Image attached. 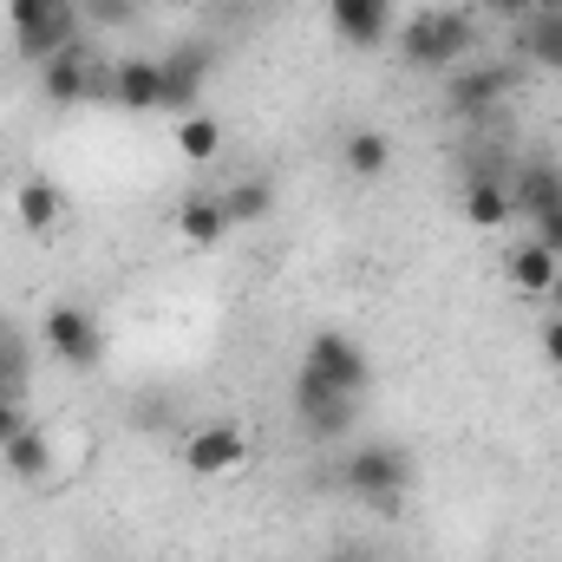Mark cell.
<instances>
[{
	"label": "cell",
	"mask_w": 562,
	"mask_h": 562,
	"mask_svg": "<svg viewBox=\"0 0 562 562\" xmlns=\"http://www.w3.org/2000/svg\"><path fill=\"white\" fill-rule=\"evenodd\" d=\"M393 46L413 72H458L477 53V7H419L393 26Z\"/></svg>",
	"instance_id": "obj_1"
},
{
	"label": "cell",
	"mask_w": 562,
	"mask_h": 562,
	"mask_svg": "<svg viewBox=\"0 0 562 562\" xmlns=\"http://www.w3.org/2000/svg\"><path fill=\"white\" fill-rule=\"evenodd\" d=\"M340 491L367 510H400L413 497V451L400 438H360L340 458Z\"/></svg>",
	"instance_id": "obj_2"
},
{
	"label": "cell",
	"mask_w": 562,
	"mask_h": 562,
	"mask_svg": "<svg viewBox=\"0 0 562 562\" xmlns=\"http://www.w3.org/2000/svg\"><path fill=\"white\" fill-rule=\"evenodd\" d=\"M7 20H13L20 59H33V66H46L53 53L86 40V7L79 0H7Z\"/></svg>",
	"instance_id": "obj_3"
},
{
	"label": "cell",
	"mask_w": 562,
	"mask_h": 562,
	"mask_svg": "<svg viewBox=\"0 0 562 562\" xmlns=\"http://www.w3.org/2000/svg\"><path fill=\"white\" fill-rule=\"evenodd\" d=\"M40 347H46L59 367L92 373V367L105 360V327H99V314H92V307L59 301V307H46V321H40Z\"/></svg>",
	"instance_id": "obj_4"
},
{
	"label": "cell",
	"mask_w": 562,
	"mask_h": 562,
	"mask_svg": "<svg viewBox=\"0 0 562 562\" xmlns=\"http://www.w3.org/2000/svg\"><path fill=\"white\" fill-rule=\"evenodd\" d=\"M301 373H314V380H327L334 393H353V400H367V386H373V360H367L360 340L340 334V327H321V334L307 340Z\"/></svg>",
	"instance_id": "obj_5"
},
{
	"label": "cell",
	"mask_w": 562,
	"mask_h": 562,
	"mask_svg": "<svg viewBox=\"0 0 562 562\" xmlns=\"http://www.w3.org/2000/svg\"><path fill=\"white\" fill-rule=\"evenodd\" d=\"M294 419H301V431H307L314 445H340V438H353V425H360V400H353V393H334V386L314 380V373H294Z\"/></svg>",
	"instance_id": "obj_6"
},
{
	"label": "cell",
	"mask_w": 562,
	"mask_h": 562,
	"mask_svg": "<svg viewBox=\"0 0 562 562\" xmlns=\"http://www.w3.org/2000/svg\"><path fill=\"white\" fill-rule=\"evenodd\" d=\"M105 72H112V66H99L92 46L79 40V46L53 53V59L40 66V92H46L53 105H86V99H105Z\"/></svg>",
	"instance_id": "obj_7"
},
{
	"label": "cell",
	"mask_w": 562,
	"mask_h": 562,
	"mask_svg": "<svg viewBox=\"0 0 562 562\" xmlns=\"http://www.w3.org/2000/svg\"><path fill=\"white\" fill-rule=\"evenodd\" d=\"M243 458H249L243 425L210 419V425H190V431H183V471H190V477H229Z\"/></svg>",
	"instance_id": "obj_8"
},
{
	"label": "cell",
	"mask_w": 562,
	"mask_h": 562,
	"mask_svg": "<svg viewBox=\"0 0 562 562\" xmlns=\"http://www.w3.org/2000/svg\"><path fill=\"white\" fill-rule=\"evenodd\" d=\"M510 86H517V66H458V72H445V99H451L458 119H491L510 99Z\"/></svg>",
	"instance_id": "obj_9"
},
{
	"label": "cell",
	"mask_w": 562,
	"mask_h": 562,
	"mask_svg": "<svg viewBox=\"0 0 562 562\" xmlns=\"http://www.w3.org/2000/svg\"><path fill=\"white\" fill-rule=\"evenodd\" d=\"M327 26L334 40H347L353 53H380L393 40V0H327Z\"/></svg>",
	"instance_id": "obj_10"
},
{
	"label": "cell",
	"mask_w": 562,
	"mask_h": 562,
	"mask_svg": "<svg viewBox=\"0 0 562 562\" xmlns=\"http://www.w3.org/2000/svg\"><path fill=\"white\" fill-rule=\"evenodd\" d=\"M210 59H216V53L196 46V40H190V46H170V53L157 59V66H164V112H170V119H190V112H196L203 79H210Z\"/></svg>",
	"instance_id": "obj_11"
},
{
	"label": "cell",
	"mask_w": 562,
	"mask_h": 562,
	"mask_svg": "<svg viewBox=\"0 0 562 562\" xmlns=\"http://www.w3.org/2000/svg\"><path fill=\"white\" fill-rule=\"evenodd\" d=\"M105 99L119 112H164V66L150 53H125L112 72H105Z\"/></svg>",
	"instance_id": "obj_12"
},
{
	"label": "cell",
	"mask_w": 562,
	"mask_h": 562,
	"mask_svg": "<svg viewBox=\"0 0 562 562\" xmlns=\"http://www.w3.org/2000/svg\"><path fill=\"white\" fill-rule=\"evenodd\" d=\"M13 216H20L26 236H53V229L66 223V190H59L53 177H20V190H13Z\"/></svg>",
	"instance_id": "obj_13"
},
{
	"label": "cell",
	"mask_w": 562,
	"mask_h": 562,
	"mask_svg": "<svg viewBox=\"0 0 562 562\" xmlns=\"http://www.w3.org/2000/svg\"><path fill=\"white\" fill-rule=\"evenodd\" d=\"M510 203H517V216H550L562 210V164L550 157H537V164H524V170H510Z\"/></svg>",
	"instance_id": "obj_14"
},
{
	"label": "cell",
	"mask_w": 562,
	"mask_h": 562,
	"mask_svg": "<svg viewBox=\"0 0 562 562\" xmlns=\"http://www.w3.org/2000/svg\"><path fill=\"white\" fill-rule=\"evenodd\" d=\"M216 203H223L229 229H256V223L276 216V183H269V177H229V183L216 190Z\"/></svg>",
	"instance_id": "obj_15"
},
{
	"label": "cell",
	"mask_w": 562,
	"mask_h": 562,
	"mask_svg": "<svg viewBox=\"0 0 562 562\" xmlns=\"http://www.w3.org/2000/svg\"><path fill=\"white\" fill-rule=\"evenodd\" d=\"M0 464L20 477V484H40V477H53V431L46 425H20L7 445H0Z\"/></svg>",
	"instance_id": "obj_16"
},
{
	"label": "cell",
	"mask_w": 562,
	"mask_h": 562,
	"mask_svg": "<svg viewBox=\"0 0 562 562\" xmlns=\"http://www.w3.org/2000/svg\"><path fill=\"white\" fill-rule=\"evenodd\" d=\"M464 216H471V229H504V223L517 216V203H510V177L477 170V177L464 183Z\"/></svg>",
	"instance_id": "obj_17"
},
{
	"label": "cell",
	"mask_w": 562,
	"mask_h": 562,
	"mask_svg": "<svg viewBox=\"0 0 562 562\" xmlns=\"http://www.w3.org/2000/svg\"><path fill=\"white\" fill-rule=\"evenodd\" d=\"M170 223H177V236H183L190 249H216V243L229 236V216H223V203H216V190H196V196H183Z\"/></svg>",
	"instance_id": "obj_18"
},
{
	"label": "cell",
	"mask_w": 562,
	"mask_h": 562,
	"mask_svg": "<svg viewBox=\"0 0 562 562\" xmlns=\"http://www.w3.org/2000/svg\"><path fill=\"white\" fill-rule=\"evenodd\" d=\"M517 46H524V59H530V66H543V72H562V0H543V7L524 20Z\"/></svg>",
	"instance_id": "obj_19"
},
{
	"label": "cell",
	"mask_w": 562,
	"mask_h": 562,
	"mask_svg": "<svg viewBox=\"0 0 562 562\" xmlns=\"http://www.w3.org/2000/svg\"><path fill=\"white\" fill-rule=\"evenodd\" d=\"M340 164H347V177L373 183V177H386V170H393V138H386V132H373V125H360V132H347V138H340Z\"/></svg>",
	"instance_id": "obj_20"
},
{
	"label": "cell",
	"mask_w": 562,
	"mask_h": 562,
	"mask_svg": "<svg viewBox=\"0 0 562 562\" xmlns=\"http://www.w3.org/2000/svg\"><path fill=\"white\" fill-rule=\"evenodd\" d=\"M504 276L517 281V294H550L562 276V256H550L543 243H517L510 262H504Z\"/></svg>",
	"instance_id": "obj_21"
},
{
	"label": "cell",
	"mask_w": 562,
	"mask_h": 562,
	"mask_svg": "<svg viewBox=\"0 0 562 562\" xmlns=\"http://www.w3.org/2000/svg\"><path fill=\"white\" fill-rule=\"evenodd\" d=\"M26 380H33V347H26V334L0 314V400H26Z\"/></svg>",
	"instance_id": "obj_22"
},
{
	"label": "cell",
	"mask_w": 562,
	"mask_h": 562,
	"mask_svg": "<svg viewBox=\"0 0 562 562\" xmlns=\"http://www.w3.org/2000/svg\"><path fill=\"white\" fill-rule=\"evenodd\" d=\"M170 132H177V150H183L190 164H210V157H223V125H216L210 112H190V119H177Z\"/></svg>",
	"instance_id": "obj_23"
},
{
	"label": "cell",
	"mask_w": 562,
	"mask_h": 562,
	"mask_svg": "<svg viewBox=\"0 0 562 562\" xmlns=\"http://www.w3.org/2000/svg\"><path fill=\"white\" fill-rule=\"evenodd\" d=\"M471 7H477V13H497V20H530L543 0H471Z\"/></svg>",
	"instance_id": "obj_24"
},
{
	"label": "cell",
	"mask_w": 562,
	"mask_h": 562,
	"mask_svg": "<svg viewBox=\"0 0 562 562\" xmlns=\"http://www.w3.org/2000/svg\"><path fill=\"white\" fill-rule=\"evenodd\" d=\"M530 243H543L550 256H562V210H550V216H537V223H530Z\"/></svg>",
	"instance_id": "obj_25"
},
{
	"label": "cell",
	"mask_w": 562,
	"mask_h": 562,
	"mask_svg": "<svg viewBox=\"0 0 562 562\" xmlns=\"http://www.w3.org/2000/svg\"><path fill=\"white\" fill-rule=\"evenodd\" d=\"M138 425H144V431H164V425H177V406H170V400H144Z\"/></svg>",
	"instance_id": "obj_26"
},
{
	"label": "cell",
	"mask_w": 562,
	"mask_h": 562,
	"mask_svg": "<svg viewBox=\"0 0 562 562\" xmlns=\"http://www.w3.org/2000/svg\"><path fill=\"white\" fill-rule=\"evenodd\" d=\"M543 360L562 373V314H550V321H543Z\"/></svg>",
	"instance_id": "obj_27"
},
{
	"label": "cell",
	"mask_w": 562,
	"mask_h": 562,
	"mask_svg": "<svg viewBox=\"0 0 562 562\" xmlns=\"http://www.w3.org/2000/svg\"><path fill=\"white\" fill-rule=\"evenodd\" d=\"M20 425H26V400H0V445H7Z\"/></svg>",
	"instance_id": "obj_28"
},
{
	"label": "cell",
	"mask_w": 562,
	"mask_h": 562,
	"mask_svg": "<svg viewBox=\"0 0 562 562\" xmlns=\"http://www.w3.org/2000/svg\"><path fill=\"white\" fill-rule=\"evenodd\" d=\"M86 13H99V20H132V0H79Z\"/></svg>",
	"instance_id": "obj_29"
},
{
	"label": "cell",
	"mask_w": 562,
	"mask_h": 562,
	"mask_svg": "<svg viewBox=\"0 0 562 562\" xmlns=\"http://www.w3.org/2000/svg\"><path fill=\"white\" fill-rule=\"evenodd\" d=\"M543 301H550V307H557V314H562V276H557V288H550V294H543Z\"/></svg>",
	"instance_id": "obj_30"
},
{
	"label": "cell",
	"mask_w": 562,
	"mask_h": 562,
	"mask_svg": "<svg viewBox=\"0 0 562 562\" xmlns=\"http://www.w3.org/2000/svg\"><path fill=\"white\" fill-rule=\"evenodd\" d=\"M334 562H367V557H353V550H347V557H334Z\"/></svg>",
	"instance_id": "obj_31"
}]
</instances>
